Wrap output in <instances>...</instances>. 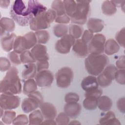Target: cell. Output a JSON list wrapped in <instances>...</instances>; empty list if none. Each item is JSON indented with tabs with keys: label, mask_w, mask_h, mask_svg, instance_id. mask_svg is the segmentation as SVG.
Wrapping results in <instances>:
<instances>
[{
	"label": "cell",
	"mask_w": 125,
	"mask_h": 125,
	"mask_svg": "<svg viewBox=\"0 0 125 125\" xmlns=\"http://www.w3.org/2000/svg\"><path fill=\"white\" fill-rule=\"evenodd\" d=\"M31 0L13 1L10 10L11 18L19 25L25 26L35 17Z\"/></svg>",
	"instance_id": "1"
},
{
	"label": "cell",
	"mask_w": 125,
	"mask_h": 125,
	"mask_svg": "<svg viewBox=\"0 0 125 125\" xmlns=\"http://www.w3.org/2000/svg\"><path fill=\"white\" fill-rule=\"evenodd\" d=\"M18 69L12 66L6 72L0 83L1 93L10 95L20 94L22 91L20 79L18 75Z\"/></svg>",
	"instance_id": "2"
},
{
	"label": "cell",
	"mask_w": 125,
	"mask_h": 125,
	"mask_svg": "<svg viewBox=\"0 0 125 125\" xmlns=\"http://www.w3.org/2000/svg\"><path fill=\"white\" fill-rule=\"evenodd\" d=\"M108 62V58L105 54H90L84 60V66L88 74L96 76L104 70Z\"/></svg>",
	"instance_id": "3"
},
{
	"label": "cell",
	"mask_w": 125,
	"mask_h": 125,
	"mask_svg": "<svg viewBox=\"0 0 125 125\" xmlns=\"http://www.w3.org/2000/svg\"><path fill=\"white\" fill-rule=\"evenodd\" d=\"M57 16V13L54 10L48 9L30 21L29 24L30 28L34 31L47 29L49 27L50 23L55 21Z\"/></svg>",
	"instance_id": "4"
},
{
	"label": "cell",
	"mask_w": 125,
	"mask_h": 125,
	"mask_svg": "<svg viewBox=\"0 0 125 125\" xmlns=\"http://www.w3.org/2000/svg\"><path fill=\"white\" fill-rule=\"evenodd\" d=\"M77 7L73 15L70 18L71 21L76 24L83 25L87 21L90 12V0H76Z\"/></svg>",
	"instance_id": "5"
},
{
	"label": "cell",
	"mask_w": 125,
	"mask_h": 125,
	"mask_svg": "<svg viewBox=\"0 0 125 125\" xmlns=\"http://www.w3.org/2000/svg\"><path fill=\"white\" fill-rule=\"evenodd\" d=\"M28 96L21 102V107L25 113H30L36 110L43 103V98L40 92L36 91Z\"/></svg>",
	"instance_id": "6"
},
{
	"label": "cell",
	"mask_w": 125,
	"mask_h": 125,
	"mask_svg": "<svg viewBox=\"0 0 125 125\" xmlns=\"http://www.w3.org/2000/svg\"><path fill=\"white\" fill-rule=\"evenodd\" d=\"M73 70L69 67H63L58 70L56 73L55 78L58 87L65 88L69 87L73 79Z\"/></svg>",
	"instance_id": "7"
},
{
	"label": "cell",
	"mask_w": 125,
	"mask_h": 125,
	"mask_svg": "<svg viewBox=\"0 0 125 125\" xmlns=\"http://www.w3.org/2000/svg\"><path fill=\"white\" fill-rule=\"evenodd\" d=\"M117 70V68L113 64L106 65L97 78L99 85L103 88L109 86L114 80L115 74Z\"/></svg>",
	"instance_id": "8"
},
{
	"label": "cell",
	"mask_w": 125,
	"mask_h": 125,
	"mask_svg": "<svg viewBox=\"0 0 125 125\" xmlns=\"http://www.w3.org/2000/svg\"><path fill=\"white\" fill-rule=\"evenodd\" d=\"M105 41L106 38L103 34L98 33L93 35L87 44L89 53L95 54H103Z\"/></svg>",
	"instance_id": "9"
},
{
	"label": "cell",
	"mask_w": 125,
	"mask_h": 125,
	"mask_svg": "<svg viewBox=\"0 0 125 125\" xmlns=\"http://www.w3.org/2000/svg\"><path fill=\"white\" fill-rule=\"evenodd\" d=\"M20 103V98L16 95L1 93L0 95V106L4 110L16 108Z\"/></svg>",
	"instance_id": "10"
},
{
	"label": "cell",
	"mask_w": 125,
	"mask_h": 125,
	"mask_svg": "<svg viewBox=\"0 0 125 125\" xmlns=\"http://www.w3.org/2000/svg\"><path fill=\"white\" fill-rule=\"evenodd\" d=\"M76 39L70 34H66L57 41L55 48L59 53L65 54L68 53L72 47Z\"/></svg>",
	"instance_id": "11"
},
{
	"label": "cell",
	"mask_w": 125,
	"mask_h": 125,
	"mask_svg": "<svg viewBox=\"0 0 125 125\" xmlns=\"http://www.w3.org/2000/svg\"><path fill=\"white\" fill-rule=\"evenodd\" d=\"M38 86L48 87L51 85L54 80V75L51 71L46 69L37 72L35 77Z\"/></svg>",
	"instance_id": "12"
},
{
	"label": "cell",
	"mask_w": 125,
	"mask_h": 125,
	"mask_svg": "<svg viewBox=\"0 0 125 125\" xmlns=\"http://www.w3.org/2000/svg\"><path fill=\"white\" fill-rule=\"evenodd\" d=\"M31 55L36 61L49 60V57L46 46L42 44L37 43L30 50Z\"/></svg>",
	"instance_id": "13"
},
{
	"label": "cell",
	"mask_w": 125,
	"mask_h": 125,
	"mask_svg": "<svg viewBox=\"0 0 125 125\" xmlns=\"http://www.w3.org/2000/svg\"><path fill=\"white\" fill-rule=\"evenodd\" d=\"M39 107L44 118L45 119H54L57 115L56 108L51 103L43 102Z\"/></svg>",
	"instance_id": "14"
},
{
	"label": "cell",
	"mask_w": 125,
	"mask_h": 125,
	"mask_svg": "<svg viewBox=\"0 0 125 125\" xmlns=\"http://www.w3.org/2000/svg\"><path fill=\"white\" fill-rule=\"evenodd\" d=\"M0 35L1 37L11 33L15 29V21L7 17H3L0 20Z\"/></svg>",
	"instance_id": "15"
},
{
	"label": "cell",
	"mask_w": 125,
	"mask_h": 125,
	"mask_svg": "<svg viewBox=\"0 0 125 125\" xmlns=\"http://www.w3.org/2000/svg\"><path fill=\"white\" fill-rule=\"evenodd\" d=\"M72 51L78 57L84 58L89 53L88 45L81 39H77L72 46Z\"/></svg>",
	"instance_id": "16"
},
{
	"label": "cell",
	"mask_w": 125,
	"mask_h": 125,
	"mask_svg": "<svg viewBox=\"0 0 125 125\" xmlns=\"http://www.w3.org/2000/svg\"><path fill=\"white\" fill-rule=\"evenodd\" d=\"M64 112L70 118L75 119L79 116L81 111V106L78 102L66 103L63 107Z\"/></svg>",
	"instance_id": "17"
},
{
	"label": "cell",
	"mask_w": 125,
	"mask_h": 125,
	"mask_svg": "<svg viewBox=\"0 0 125 125\" xmlns=\"http://www.w3.org/2000/svg\"><path fill=\"white\" fill-rule=\"evenodd\" d=\"M82 89L85 92H88L98 88L99 84L97 78L93 75H89L84 78L81 83Z\"/></svg>",
	"instance_id": "18"
},
{
	"label": "cell",
	"mask_w": 125,
	"mask_h": 125,
	"mask_svg": "<svg viewBox=\"0 0 125 125\" xmlns=\"http://www.w3.org/2000/svg\"><path fill=\"white\" fill-rule=\"evenodd\" d=\"M21 41L24 51L32 49L38 43L36 36L33 31L29 32L22 36Z\"/></svg>",
	"instance_id": "19"
},
{
	"label": "cell",
	"mask_w": 125,
	"mask_h": 125,
	"mask_svg": "<svg viewBox=\"0 0 125 125\" xmlns=\"http://www.w3.org/2000/svg\"><path fill=\"white\" fill-rule=\"evenodd\" d=\"M16 35L13 33L7 34L2 37L0 40L1 46L5 52H10L13 49Z\"/></svg>",
	"instance_id": "20"
},
{
	"label": "cell",
	"mask_w": 125,
	"mask_h": 125,
	"mask_svg": "<svg viewBox=\"0 0 125 125\" xmlns=\"http://www.w3.org/2000/svg\"><path fill=\"white\" fill-rule=\"evenodd\" d=\"M87 27L88 30L92 33H98L103 29L104 22L101 19L91 18L87 22Z\"/></svg>",
	"instance_id": "21"
},
{
	"label": "cell",
	"mask_w": 125,
	"mask_h": 125,
	"mask_svg": "<svg viewBox=\"0 0 125 125\" xmlns=\"http://www.w3.org/2000/svg\"><path fill=\"white\" fill-rule=\"evenodd\" d=\"M119 50L120 45L114 39H110L105 41L104 47V52L106 55H113L117 53Z\"/></svg>",
	"instance_id": "22"
},
{
	"label": "cell",
	"mask_w": 125,
	"mask_h": 125,
	"mask_svg": "<svg viewBox=\"0 0 125 125\" xmlns=\"http://www.w3.org/2000/svg\"><path fill=\"white\" fill-rule=\"evenodd\" d=\"M37 73L36 64L34 63L26 64L22 71V77L24 79H29L33 78Z\"/></svg>",
	"instance_id": "23"
},
{
	"label": "cell",
	"mask_w": 125,
	"mask_h": 125,
	"mask_svg": "<svg viewBox=\"0 0 125 125\" xmlns=\"http://www.w3.org/2000/svg\"><path fill=\"white\" fill-rule=\"evenodd\" d=\"M99 123L101 125H121L119 120L116 118L114 113L109 110L100 119Z\"/></svg>",
	"instance_id": "24"
},
{
	"label": "cell",
	"mask_w": 125,
	"mask_h": 125,
	"mask_svg": "<svg viewBox=\"0 0 125 125\" xmlns=\"http://www.w3.org/2000/svg\"><path fill=\"white\" fill-rule=\"evenodd\" d=\"M112 106L111 99L107 96H101L97 100V107L103 111L109 110Z\"/></svg>",
	"instance_id": "25"
},
{
	"label": "cell",
	"mask_w": 125,
	"mask_h": 125,
	"mask_svg": "<svg viewBox=\"0 0 125 125\" xmlns=\"http://www.w3.org/2000/svg\"><path fill=\"white\" fill-rule=\"evenodd\" d=\"M37 83L33 78L27 79L24 83L22 91L23 94L26 95L36 91L37 89Z\"/></svg>",
	"instance_id": "26"
},
{
	"label": "cell",
	"mask_w": 125,
	"mask_h": 125,
	"mask_svg": "<svg viewBox=\"0 0 125 125\" xmlns=\"http://www.w3.org/2000/svg\"><path fill=\"white\" fill-rule=\"evenodd\" d=\"M43 116L40 110H35L30 113L28 117L29 125H36L42 124L43 121Z\"/></svg>",
	"instance_id": "27"
},
{
	"label": "cell",
	"mask_w": 125,
	"mask_h": 125,
	"mask_svg": "<svg viewBox=\"0 0 125 125\" xmlns=\"http://www.w3.org/2000/svg\"><path fill=\"white\" fill-rule=\"evenodd\" d=\"M103 13L106 16H112L117 11L116 7L112 2V0L104 1L102 5Z\"/></svg>",
	"instance_id": "28"
},
{
	"label": "cell",
	"mask_w": 125,
	"mask_h": 125,
	"mask_svg": "<svg viewBox=\"0 0 125 125\" xmlns=\"http://www.w3.org/2000/svg\"><path fill=\"white\" fill-rule=\"evenodd\" d=\"M83 31V28L78 24H70L68 26L69 34L75 39H79L82 37Z\"/></svg>",
	"instance_id": "29"
},
{
	"label": "cell",
	"mask_w": 125,
	"mask_h": 125,
	"mask_svg": "<svg viewBox=\"0 0 125 125\" xmlns=\"http://www.w3.org/2000/svg\"><path fill=\"white\" fill-rule=\"evenodd\" d=\"M63 3L65 13L70 18L75 12L77 7L76 1L73 0H63Z\"/></svg>",
	"instance_id": "30"
},
{
	"label": "cell",
	"mask_w": 125,
	"mask_h": 125,
	"mask_svg": "<svg viewBox=\"0 0 125 125\" xmlns=\"http://www.w3.org/2000/svg\"><path fill=\"white\" fill-rule=\"evenodd\" d=\"M54 34L58 38H62L67 34L68 27L64 24H57L53 27V29Z\"/></svg>",
	"instance_id": "31"
},
{
	"label": "cell",
	"mask_w": 125,
	"mask_h": 125,
	"mask_svg": "<svg viewBox=\"0 0 125 125\" xmlns=\"http://www.w3.org/2000/svg\"><path fill=\"white\" fill-rule=\"evenodd\" d=\"M36 36L38 43L45 44L49 39V34L48 32L45 30H41L35 32Z\"/></svg>",
	"instance_id": "32"
},
{
	"label": "cell",
	"mask_w": 125,
	"mask_h": 125,
	"mask_svg": "<svg viewBox=\"0 0 125 125\" xmlns=\"http://www.w3.org/2000/svg\"><path fill=\"white\" fill-rule=\"evenodd\" d=\"M97 100L92 97H85L83 101V107L87 110H93L97 107Z\"/></svg>",
	"instance_id": "33"
},
{
	"label": "cell",
	"mask_w": 125,
	"mask_h": 125,
	"mask_svg": "<svg viewBox=\"0 0 125 125\" xmlns=\"http://www.w3.org/2000/svg\"><path fill=\"white\" fill-rule=\"evenodd\" d=\"M16 117V113L13 110H5L3 115L1 117L2 122L6 125H10L12 124L14 120Z\"/></svg>",
	"instance_id": "34"
},
{
	"label": "cell",
	"mask_w": 125,
	"mask_h": 125,
	"mask_svg": "<svg viewBox=\"0 0 125 125\" xmlns=\"http://www.w3.org/2000/svg\"><path fill=\"white\" fill-rule=\"evenodd\" d=\"M51 8L56 12L57 16H60L66 14L63 1L60 0H54L52 3Z\"/></svg>",
	"instance_id": "35"
},
{
	"label": "cell",
	"mask_w": 125,
	"mask_h": 125,
	"mask_svg": "<svg viewBox=\"0 0 125 125\" xmlns=\"http://www.w3.org/2000/svg\"><path fill=\"white\" fill-rule=\"evenodd\" d=\"M20 59L21 62L24 64H28L35 62L36 61L33 58L30 51L25 50L20 54Z\"/></svg>",
	"instance_id": "36"
},
{
	"label": "cell",
	"mask_w": 125,
	"mask_h": 125,
	"mask_svg": "<svg viewBox=\"0 0 125 125\" xmlns=\"http://www.w3.org/2000/svg\"><path fill=\"white\" fill-rule=\"evenodd\" d=\"M55 118L57 125H66L69 124V117L64 112H60Z\"/></svg>",
	"instance_id": "37"
},
{
	"label": "cell",
	"mask_w": 125,
	"mask_h": 125,
	"mask_svg": "<svg viewBox=\"0 0 125 125\" xmlns=\"http://www.w3.org/2000/svg\"><path fill=\"white\" fill-rule=\"evenodd\" d=\"M125 69H117L115 74L114 79L117 83L124 85L125 84Z\"/></svg>",
	"instance_id": "38"
},
{
	"label": "cell",
	"mask_w": 125,
	"mask_h": 125,
	"mask_svg": "<svg viewBox=\"0 0 125 125\" xmlns=\"http://www.w3.org/2000/svg\"><path fill=\"white\" fill-rule=\"evenodd\" d=\"M21 37L22 36H17L15 40L14 43L13 51L19 54H21L24 51L22 43Z\"/></svg>",
	"instance_id": "39"
},
{
	"label": "cell",
	"mask_w": 125,
	"mask_h": 125,
	"mask_svg": "<svg viewBox=\"0 0 125 125\" xmlns=\"http://www.w3.org/2000/svg\"><path fill=\"white\" fill-rule=\"evenodd\" d=\"M12 124L15 125H25L29 124L28 118L25 114L19 115L15 118Z\"/></svg>",
	"instance_id": "40"
},
{
	"label": "cell",
	"mask_w": 125,
	"mask_h": 125,
	"mask_svg": "<svg viewBox=\"0 0 125 125\" xmlns=\"http://www.w3.org/2000/svg\"><path fill=\"white\" fill-rule=\"evenodd\" d=\"M8 57L10 62L14 64L19 65L21 63L20 59V54L17 53L14 51L9 52L8 54Z\"/></svg>",
	"instance_id": "41"
},
{
	"label": "cell",
	"mask_w": 125,
	"mask_h": 125,
	"mask_svg": "<svg viewBox=\"0 0 125 125\" xmlns=\"http://www.w3.org/2000/svg\"><path fill=\"white\" fill-rule=\"evenodd\" d=\"M11 67L10 62L7 58L3 57L0 58V70L1 72L8 71Z\"/></svg>",
	"instance_id": "42"
},
{
	"label": "cell",
	"mask_w": 125,
	"mask_h": 125,
	"mask_svg": "<svg viewBox=\"0 0 125 125\" xmlns=\"http://www.w3.org/2000/svg\"><path fill=\"white\" fill-rule=\"evenodd\" d=\"M116 41L123 47H125V28L123 27L115 35Z\"/></svg>",
	"instance_id": "43"
},
{
	"label": "cell",
	"mask_w": 125,
	"mask_h": 125,
	"mask_svg": "<svg viewBox=\"0 0 125 125\" xmlns=\"http://www.w3.org/2000/svg\"><path fill=\"white\" fill-rule=\"evenodd\" d=\"M79 96L74 92H68L64 97V101L66 103L78 102L79 101Z\"/></svg>",
	"instance_id": "44"
},
{
	"label": "cell",
	"mask_w": 125,
	"mask_h": 125,
	"mask_svg": "<svg viewBox=\"0 0 125 125\" xmlns=\"http://www.w3.org/2000/svg\"><path fill=\"white\" fill-rule=\"evenodd\" d=\"M103 93V91L101 89L97 88L88 92H85L84 93L85 97H92L98 99Z\"/></svg>",
	"instance_id": "45"
},
{
	"label": "cell",
	"mask_w": 125,
	"mask_h": 125,
	"mask_svg": "<svg viewBox=\"0 0 125 125\" xmlns=\"http://www.w3.org/2000/svg\"><path fill=\"white\" fill-rule=\"evenodd\" d=\"M36 66L37 72L48 69L49 68V62L48 60H43L41 61L36 62Z\"/></svg>",
	"instance_id": "46"
},
{
	"label": "cell",
	"mask_w": 125,
	"mask_h": 125,
	"mask_svg": "<svg viewBox=\"0 0 125 125\" xmlns=\"http://www.w3.org/2000/svg\"><path fill=\"white\" fill-rule=\"evenodd\" d=\"M55 21L56 22L59 24H66L69 23L70 21V18L66 14H65L60 16H57Z\"/></svg>",
	"instance_id": "47"
},
{
	"label": "cell",
	"mask_w": 125,
	"mask_h": 125,
	"mask_svg": "<svg viewBox=\"0 0 125 125\" xmlns=\"http://www.w3.org/2000/svg\"><path fill=\"white\" fill-rule=\"evenodd\" d=\"M93 36V33L89 31L88 29L83 31V32L81 40L88 44L90 40L92 39Z\"/></svg>",
	"instance_id": "48"
},
{
	"label": "cell",
	"mask_w": 125,
	"mask_h": 125,
	"mask_svg": "<svg viewBox=\"0 0 125 125\" xmlns=\"http://www.w3.org/2000/svg\"><path fill=\"white\" fill-rule=\"evenodd\" d=\"M125 57L124 55L120 56L116 62V67L117 68L125 69Z\"/></svg>",
	"instance_id": "49"
},
{
	"label": "cell",
	"mask_w": 125,
	"mask_h": 125,
	"mask_svg": "<svg viewBox=\"0 0 125 125\" xmlns=\"http://www.w3.org/2000/svg\"><path fill=\"white\" fill-rule=\"evenodd\" d=\"M117 107L122 113H125V97L120 98L117 102Z\"/></svg>",
	"instance_id": "50"
},
{
	"label": "cell",
	"mask_w": 125,
	"mask_h": 125,
	"mask_svg": "<svg viewBox=\"0 0 125 125\" xmlns=\"http://www.w3.org/2000/svg\"><path fill=\"white\" fill-rule=\"evenodd\" d=\"M10 3V0H0V6L2 8H7Z\"/></svg>",
	"instance_id": "51"
},
{
	"label": "cell",
	"mask_w": 125,
	"mask_h": 125,
	"mask_svg": "<svg viewBox=\"0 0 125 125\" xmlns=\"http://www.w3.org/2000/svg\"><path fill=\"white\" fill-rule=\"evenodd\" d=\"M42 125H57V123L54 119H45L42 122Z\"/></svg>",
	"instance_id": "52"
},
{
	"label": "cell",
	"mask_w": 125,
	"mask_h": 125,
	"mask_svg": "<svg viewBox=\"0 0 125 125\" xmlns=\"http://www.w3.org/2000/svg\"><path fill=\"white\" fill-rule=\"evenodd\" d=\"M123 0H112V2H113V3L115 5V6L117 7H121L122 2H123Z\"/></svg>",
	"instance_id": "53"
},
{
	"label": "cell",
	"mask_w": 125,
	"mask_h": 125,
	"mask_svg": "<svg viewBox=\"0 0 125 125\" xmlns=\"http://www.w3.org/2000/svg\"><path fill=\"white\" fill-rule=\"evenodd\" d=\"M69 125L70 124H73V125H81V123L77 120H73L71 122H70V123H69Z\"/></svg>",
	"instance_id": "54"
},
{
	"label": "cell",
	"mask_w": 125,
	"mask_h": 125,
	"mask_svg": "<svg viewBox=\"0 0 125 125\" xmlns=\"http://www.w3.org/2000/svg\"><path fill=\"white\" fill-rule=\"evenodd\" d=\"M125 1L123 0V2H122V5L121 6V7L123 12H125Z\"/></svg>",
	"instance_id": "55"
},
{
	"label": "cell",
	"mask_w": 125,
	"mask_h": 125,
	"mask_svg": "<svg viewBox=\"0 0 125 125\" xmlns=\"http://www.w3.org/2000/svg\"><path fill=\"white\" fill-rule=\"evenodd\" d=\"M3 113H4V109L1 107H0V118L2 116V115H3Z\"/></svg>",
	"instance_id": "56"
}]
</instances>
